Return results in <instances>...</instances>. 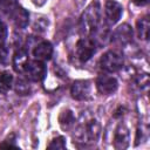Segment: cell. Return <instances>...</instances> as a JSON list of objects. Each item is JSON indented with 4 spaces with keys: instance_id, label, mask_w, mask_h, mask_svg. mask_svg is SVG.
Returning a JSON list of instances; mask_svg holds the SVG:
<instances>
[{
    "instance_id": "cell-1",
    "label": "cell",
    "mask_w": 150,
    "mask_h": 150,
    "mask_svg": "<svg viewBox=\"0 0 150 150\" xmlns=\"http://www.w3.org/2000/svg\"><path fill=\"white\" fill-rule=\"evenodd\" d=\"M101 134V125L98 121L89 112H82L75 127L74 142L82 145H91L97 142Z\"/></svg>"
},
{
    "instance_id": "cell-2",
    "label": "cell",
    "mask_w": 150,
    "mask_h": 150,
    "mask_svg": "<svg viewBox=\"0 0 150 150\" xmlns=\"http://www.w3.org/2000/svg\"><path fill=\"white\" fill-rule=\"evenodd\" d=\"M101 21V6L98 1L91 2L80 18V30L83 35L90 36L98 29Z\"/></svg>"
},
{
    "instance_id": "cell-3",
    "label": "cell",
    "mask_w": 150,
    "mask_h": 150,
    "mask_svg": "<svg viewBox=\"0 0 150 150\" xmlns=\"http://www.w3.org/2000/svg\"><path fill=\"white\" fill-rule=\"evenodd\" d=\"M124 63L123 56L117 50H108L100 59L101 68L107 73H116L122 69Z\"/></svg>"
},
{
    "instance_id": "cell-4",
    "label": "cell",
    "mask_w": 150,
    "mask_h": 150,
    "mask_svg": "<svg viewBox=\"0 0 150 150\" xmlns=\"http://www.w3.org/2000/svg\"><path fill=\"white\" fill-rule=\"evenodd\" d=\"M95 52H96V42L94 39H90L89 36H84L76 42L75 53L80 62L84 63L88 60H90L91 56L95 54Z\"/></svg>"
},
{
    "instance_id": "cell-5",
    "label": "cell",
    "mask_w": 150,
    "mask_h": 150,
    "mask_svg": "<svg viewBox=\"0 0 150 150\" xmlns=\"http://www.w3.org/2000/svg\"><path fill=\"white\" fill-rule=\"evenodd\" d=\"M23 73L26 74V79L34 81V82H40L42 81L46 75H47V67L45 62L39 61V60H29Z\"/></svg>"
},
{
    "instance_id": "cell-6",
    "label": "cell",
    "mask_w": 150,
    "mask_h": 150,
    "mask_svg": "<svg viewBox=\"0 0 150 150\" xmlns=\"http://www.w3.org/2000/svg\"><path fill=\"white\" fill-rule=\"evenodd\" d=\"M71 97L77 101L88 100L91 95V83L88 80H79L71 84L70 88Z\"/></svg>"
},
{
    "instance_id": "cell-7",
    "label": "cell",
    "mask_w": 150,
    "mask_h": 150,
    "mask_svg": "<svg viewBox=\"0 0 150 150\" xmlns=\"http://www.w3.org/2000/svg\"><path fill=\"white\" fill-rule=\"evenodd\" d=\"M118 82L115 77L109 75H101L96 79V88L102 95H111L117 90Z\"/></svg>"
},
{
    "instance_id": "cell-8",
    "label": "cell",
    "mask_w": 150,
    "mask_h": 150,
    "mask_svg": "<svg viewBox=\"0 0 150 150\" xmlns=\"http://www.w3.org/2000/svg\"><path fill=\"white\" fill-rule=\"evenodd\" d=\"M105 19L109 25H115L123 14V7L120 2L115 0H107L104 5Z\"/></svg>"
},
{
    "instance_id": "cell-9",
    "label": "cell",
    "mask_w": 150,
    "mask_h": 150,
    "mask_svg": "<svg viewBox=\"0 0 150 150\" xmlns=\"http://www.w3.org/2000/svg\"><path fill=\"white\" fill-rule=\"evenodd\" d=\"M112 40L121 46L130 43L132 40V28L128 23H122L112 33Z\"/></svg>"
},
{
    "instance_id": "cell-10",
    "label": "cell",
    "mask_w": 150,
    "mask_h": 150,
    "mask_svg": "<svg viewBox=\"0 0 150 150\" xmlns=\"http://www.w3.org/2000/svg\"><path fill=\"white\" fill-rule=\"evenodd\" d=\"M53 55V46L49 41H40L33 48V56L39 61H48Z\"/></svg>"
},
{
    "instance_id": "cell-11",
    "label": "cell",
    "mask_w": 150,
    "mask_h": 150,
    "mask_svg": "<svg viewBox=\"0 0 150 150\" xmlns=\"http://www.w3.org/2000/svg\"><path fill=\"white\" fill-rule=\"evenodd\" d=\"M130 134L124 124H120L114 132V146L116 149H125L129 145Z\"/></svg>"
},
{
    "instance_id": "cell-12",
    "label": "cell",
    "mask_w": 150,
    "mask_h": 150,
    "mask_svg": "<svg viewBox=\"0 0 150 150\" xmlns=\"http://www.w3.org/2000/svg\"><path fill=\"white\" fill-rule=\"evenodd\" d=\"M9 16L12 18L14 25L18 28H26L27 25H28V22H29V14H28V12L23 7H21L19 5L9 14Z\"/></svg>"
},
{
    "instance_id": "cell-13",
    "label": "cell",
    "mask_w": 150,
    "mask_h": 150,
    "mask_svg": "<svg viewBox=\"0 0 150 150\" xmlns=\"http://www.w3.org/2000/svg\"><path fill=\"white\" fill-rule=\"evenodd\" d=\"M28 53L26 49L23 48H20L18 49L14 55H13V68L16 73H23L28 61H29V57H28Z\"/></svg>"
},
{
    "instance_id": "cell-14",
    "label": "cell",
    "mask_w": 150,
    "mask_h": 150,
    "mask_svg": "<svg viewBox=\"0 0 150 150\" xmlns=\"http://www.w3.org/2000/svg\"><path fill=\"white\" fill-rule=\"evenodd\" d=\"M75 116L73 114L71 110L69 109H64L61 111V114L59 115V124L63 130H69L75 125Z\"/></svg>"
},
{
    "instance_id": "cell-15",
    "label": "cell",
    "mask_w": 150,
    "mask_h": 150,
    "mask_svg": "<svg viewBox=\"0 0 150 150\" xmlns=\"http://www.w3.org/2000/svg\"><path fill=\"white\" fill-rule=\"evenodd\" d=\"M14 77L12 73L5 70L0 73V94H6L13 86Z\"/></svg>"
},
{
    "instance_id": "cell-16",
    "label": "cell",
    "mask_w": 150,
    "mask_h": 150,
    "mask_svg": "<svg viewBox=\"0 0 150 150\" xmlns=\"http://www.w3.org/2000/svg\"><path fill=\"white\" fill-rule=\"evenodd\" d=\"M136 28H137V34H138L139 39L148 40V38H149V28H150L149 18L148 16H143V18L138 19Z\"/></svg>"
},
{
    "instance_id": "cell-17",
    "label": "cell",
    "mask_w": 150,
    "mask_h": 150,
    "mask_svg": "<svg viewBox=\"0 0 150 150\" xmlns=\"http://www.w3.org/2000/svg\"><path fill=\"white\" fill-rule=\"evenodd\" d=\"M13 84H14V88H15V91L18 95H27L30 93V84H29L28 80H26V79L20 77Z\"/></svg>"
},
{
    "instance_id": "cell-18",
    "label": "cell",
    "mask_w": 150,
    "mask_h": 150,
    "mask_svg": "<svg viewBox=\"0 0 150 150\" xmlns=\"http://www.w3.org/2000/svg\"><path fill=\"white\" fill-rule=\"evenodd\" d=\"M48 25H49V22H48V19H47L46 16H38V18L34 20L32 27H33V29H34L35 32H38V33H43V32L47 30Z\"/></svg>"
},
{
    "instance_id": "cell-19",
    "label": "cell",
    "mask_w": 150,
    "mask_h": 150,
    "mask_svg": "<svg viewBox=\"0 0 150 150\" xmlns=\"http://www.w3.org/2000/svg\"><path fill=\"white\" fill-rule=\"evenodd\" d=\"M18 6L16 0H0V9L5 14L9 16V14L14 11V8Z\"/></svg>"
},
{
    "instance_id": "cell-20",
    "label": "cell",
    "mask_w": 150,
    "mask_h": 150,
    "mask_svg": "<svg viewBox=\"0 0 150 150\" xmlns=\"http://www.w3.org/2000/svg\"><path fill=\"white\" fill-rule=\"evenodd\" d=\"M48 149H66V139L62 136L54 138L47 146Z\"/></svg>"
},
{
    "instance_id": "cell-21",
    "label": "cell",
    "mask_w": 150,
    "mask_h": 150,
    "mask_svg": "<svg viewBox=\"0 0 150 150\" xmlns=\"http://www.w3.org/2000/svg\"><path fill=\"white\" fill-rule=\"evenodd\" d=\"M0 148H18L15 135H14V134H11V135L0 144Z\"/></svg>"
},
{
    "instance_id": "cell-22",
    "label": "cell",
    "mask_w": 150,
    "mask_h": 150,
    "mask_svg": "<svg viewBox=\"0 0 150 150\" xmlns=\"http://www.w3.org/2000/svg\"><path fill=\"white\" fill-rule=\"evenodd\" d=\"M6 38H7V28H6V25L2 22V20L0 19V45L5 42Z\"/></svg>"
},
{
    "instance_id": "cell-23",
    "label": "cell",
    "mask_w": 150,
    "mask_h": 150,
    "mask_svg": "<svg viewBox=\"0 0 150 150\" xmlns=\"http://www.w3.org/2000/svg\"><path fill=\"white\" fill-rule=\"evenodd\" d=\"M132 2L137 6H145L149 2V0H132Z\"/></svg>"
},
{
    "instance_id": "cell-24",
    "label": "cell",
    "mask_w": 150,
    "mask_h": 150,
    "mask_svg": "<svg viewBox=\"0 0 150 150\" xmlns=\"http://www.w3.org/2000/svg\"><path fill=\"white\" fill-rule=\"evenodd\" d=\"M32 1H33V4H34L35 6H42V5L46 4L47 0H32Z\"/></svg>"
}]
</instances>
